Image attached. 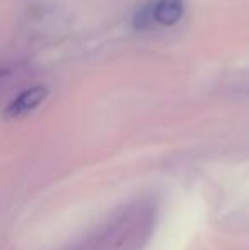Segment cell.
Wrapping results in <instances>:
<instances>
[{"label": "cell", "mask_w": 249, "mask_h": 250, "mask_svg": "<svg viewBox=\"0 0 249 250\" xmlns=\"http://www.w3.org/2000/svg\"><path fill=\"white\" fill-rule=\"evenodd\" d=\"M184 12L183 0H150L145 7L136 12V29H154V27L173 26L181 19Z\"/></svg>", "instance_id": "6da1fadb"}, {"label": "cell", "mask_w": 249, "mask_h": 250, "mask_svg": "<svg viewBox=\"0 0 249 250\" xmlns=\"http://www.w3.org/2000/svg\"><path fill=\"white\" fill-rule=\"evenodd\" d=\"M46 97V89L45 87H33L29 90H24L21 96L10 102L5 109V118H19L33 109H36Z\"/></svg>", "instance_id": "7a4b0ae2"}]
</instances>
